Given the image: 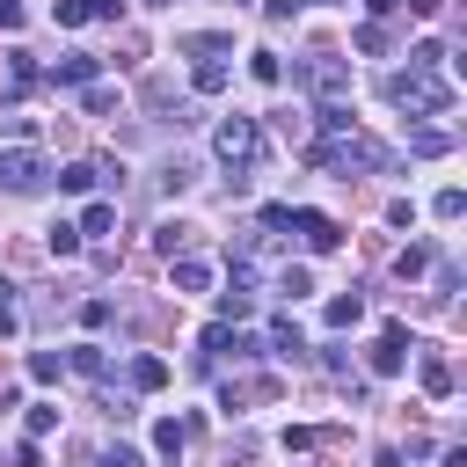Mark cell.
Returning <instances> with one entry per match:
<instances>
[{
	"label": "cell",
	"mask_w": 467,
	"mask_h": 467,
	"mask_svg": "<svg viewBox=\"0 0 467 467\" xmlns=\"http://www.w3.org/2000/svg\"><path fill=\"white\" fill-rule=\"evenodd\" d=\"M409 153H423V161H445V153H452V131H438V124H423V131L409 139Z\"/></svg>",
	"instance_id": "obj_9"
},
{
	"label": "cell",
	"mask_w": 467,
	"mask_h": 467,
	"mask_svg": "<svg viewBox=\"0 0 467 467\" xmlns=\"http://www.w3.org/2000/svg\"><path fill=\"white\" fill-rule=\"evenodd\" d=\"M358 321H365V299L358 292H336L328 299V328H358Z\"/></svg>",
	"instance_id": "obj_11"
},
{
	"label": "cell",
	"mask_w": 467,
	"mask_h": 467,
	"mask_svg": "<svg viewBox=\"0 0 467 467\" xmlns=\"http://www.w3.org/2000/svg\"><path fill=\"white\" fill-rule=\"evenodd\" d=\"M182 241H190V226H161V234H153V248H161V255H175Z\"/></svg>",
	"instance_id": "obj_29"
},
{
	"label": "cell",
	"mask_w": 467,
	"mask_h": 467,
	"mask_svg": "<svg viewBox=\"0 0 467 467\" xmlns=\"http://www.w3.org/2000/svg\"><path fill=\"white\" fill-rule=\"evenodd\" d=\"M226 88V58H197V95H219Z\"/></svg>",
	"instance_id": "obj_19"
},
{
	"label": "cell",
	"mask_w": 467,
	"mask_h": 467,
	"mask_svg": "<svg viewBox=\"0 0 467 467\" xmlns=\"http://www.w3.org/2000/svg\"><path fill=\"white\" fill-rule=\"evenodd\" d=\"M299 80H306V88H314V95H328V102H336V95H343V88H350V66H343V58H336V51H314V58H306V66H299Z\"/></svg>",
	"instance_id": "obj_4"
},
{
	"label": "cell",
	"mask_w": 467,
	"mask_h": 467,
	"mask_svg": "<svg viewBox=\"0 0 467 467\" xmlns=\"http://www.w3.org/2000/svg\"><path fill=\"white\" fill-rule=\"evenodd\" d=\"M95 66H102V58H88V51H66V58L51 66V80H73V88H88V80H95Z\"/></svg>",
	"instance_id": "obj_8"
},
{
	"label": "cell",
	"mask_w": 467,
	"mask_h": 467,
	"mask_svg": "<svg viewBox=\"0 0 467 467\" xmlns=\"http://www.w3.org/2000/svg\"><path fill=\"white\" fill-rule=\"evenodd\" d=\"M131 387H139V394L168 387V365H161V358H131Z\"/></svg>",
	"instance_id": "obj_13"
},
{
	"label": "cell",
	"mask_w": 467,
	"mask_h": 467,
	"mask_svg": "<svg viewBox=\"0 0 467 467\" xmlns=\"http://www.w3.org/2000/svg\"><path fill=\"white\" fill-rule=\"evenodd\" d=\"M146 7H175V0H146Z\"/></svg>",
	"instance_id": "obj_35"
},
{
	"label": "cell",
	"mask_w": 467,
	"mask_h": 467,
	"mask_svg": "<svg viewBox=\"0 0 467 467\" xmlns=\"http://www.w3.org/2000/svg\"><path fill=\"white\" fill-rule=\"evenodd\" d=\"M372 7V22H387V15H401V0H365Z\"/></svg>",
	"instance_id": "obj_33"
},
{
	"label": "cell",
	"mask_w": 467,
	"mask_h": 467,
	"mask_svg": "<svg viewBox=\"0 0 467 467\" xmlns=\"http://www.w3.org/2000/svg\"><path fill=\"white\" fill-rule=\"evenodd\" d=\"M36 88V66H29V51H7V95H29Z\"/></svg>",
	"instance_id": "obj_12"
},
{
	"label": "cell",
	"mask_w": 467,
	"mask_h": 467,
	"mask_svg": "<svg viewBox=\"0 0 467 467\" xmlns=\"http://www.w3.org/2000/svg\"><path fill=\"white\" fill-rule=\"evenodd\" d=\"M0 182L29 197V190H44V182H51V168H44V153H29V146H7V153H0Z\"/></svg>",
	"instance_id": "obj_3"
},
{
	"label": "cell",
	"mask_w": 467,
	"mask_h": 467,
	"mask_svg": "<svg viewBox=\"0 0 467 467\" xmlns=\"http://www.w3.org/2000/svg\"><path fill=\"white\" fill-rule=\"evenodd\" d=\"M401 7H416V15H445V0H401Z\"/></svg>",
	"instance_id": "obj_34"
},
{
	"label": "cell",
	"mask_w": 467,
	"mask_h": 467,
	"mask_svg": "<svg viewBox=\"0 0 467 467\" xmlns=\"http://www.w3.org/2000/svg\"><path fill=\"white\" fill-rule=\"evenodd\" d=\"M0 29H22V0H0Z\"/></svg>",
	"instance_id": "obj_32"
},
{
	"label": "cell",
	"mask_w": 467,
	"mask_h": 467,
	"mask_svg": "<svg viewBox=\"0 0 467 467\" xmlns=\"http://www.w3.org/2000/svg\"><path fill=\"white\" fill-rule=\"evenodd\" d=\"M270 350H285V358H299V350H306V336H299V321H277V328H270Z\"/></svg>",
	"instance_id": "obj_20"
},
{
	"label": "cell",
	"mask_w": 467,
	"mask_h": 467,
	"mask_svg": "<svg viewBox=\"0 0 467 467\" xmlns=\"http://www.w3.org/2000/svg\"><path fill=\"white\" fill-rule=\"evenodd\" d=\"M109 226H117V204H109V197L80 212V241H88V234H109Z\"/></svg>",
	"instance_id": "obj_15"
},
{
	"label": "cell",
	"mask_w": 467,
	"mask_h": 467,
	"mask_svg": "<svg viewBox=\"0 0 467 467\" xmlns=\"http://www.w3.org/2000/svg\"><path fill=\"white\" fill-rule=\"evenodd\" d=\"M431 212H438V219H460V212H467V197H460V190H438V204H431Z\"/></svg>",
	"instance_id": "obj_28"
},
{
	"label": "cell",
	"mask_w": 467,
	"mask_h": 467,
	"mask_svg": "<svg viewBox=\"0 0 467 467\" xmlns=\"http://www.w3.org/2000/svg\"><path fill=\"white\" fill-rule=\"evenodd\" d=\"M248 73H255L263 88H277V80H285V66H277V51H255V58H248Z\"/></svg>",
	"instance_id": "obj_21"
},
{
	"label": "cell",
	"mask_w": 467,
	"mask_h": 467,
	"mask_svg": "<svg viewBox=\"0 0 467 467\" xmlns=\"http://www.w3.org/2000/svg\"><path fill=\"white\" fill-rule=\"evenodd\" d=\"M175 285H182V292H204V285H212V263L182 255V263H175Z\"/></svg>",
	"instance_id": "obj_16"
},
{
	"label": "cell",
	"mask_w": 467,
	"mask_h": 467,
	"mask_svg": "<svg viewBox=\"0 0 467 467\" xmlns=\"http://www.w3.org/2000/svg\"><path fill=\"white\" fill-rule=\"evenodd\" d=\"M95 182H102V168H95V161H66V168H58V190H73V197H80V190H95Z\"/></svg>",
	"instance_id": "obj_10"
},
{
	"label": "cell",
	"mask_w": 467,
	"mask_h": 467,
	"mask_svg": "<svg viewBox=\"0 0 467 467\" xmlns=\"http://www.w3.org/2000/svg\"><path fill=\"white\" fill-rule=\"evenodd\" d=\"M358 51H387V22H365L358 29Z\"/></svg>",
	"instance_id": "obj_27"
},
{
	"label": "cell",
	"mask_w": 467,
	"mask_h": 467,
	"mask_svg": "<svg viewBox=\"0 0 467 467\" xmlns=\"http://www.w3.org/2000/svg\"><path fill=\"white\" fill-rule=\"evenodd\" d=\"M292 234L314 248V255H328V248H343V226L328 219V212H292Z\"/></svg>",
	"instance_id": "obj_5"
},
{
	"label": "cell",
	"mask_w": 467,
	"mask_h": 467,
	"mask_svg": "<svg viewBox=\"0 0 467 467\" xmlns=\"http://www.w3.org/2000/svg\"><path fill=\"white\" fill-rule=\"evenodd\" d=\"M58 372H66L58 350H36V358H29V379H58Z\"/></svg>",
	"instance_id": "obj_24"
},
{
	"label": "cell",
	"mask_w": 467,
	"mask_h": 467,
	"mask_svg": "<svg viewBox=\"0 0 467 467\" xmlns=\"http://www.w3.org/2000/svg\"><path fill=\"white\" fill-rule=\"evenodd\" d=\"M234 7H241V0H234Z\"/></svg>",
	"instance_id": "obj_36"
},
{
	"label": "cell",
	"mask_w": 467,
	"mask_h": 467,
	"mask_svg": "<svg viewBox=\"0 0 467 467\" xmlns=\"http://www.w3.org/2000/svg\"><path fill=\"white\" fill-rule=\"evenodd\" d=\"M51 255H80V226L58 219V226H51Z\"/></svg>",
	"instance_id": "obj_23"
},
{
	"label": "cell",
	"mask_w": 467,
	"mask_h": 467,
	"mask_svg": "<svg viewBox=\"0 0 467 467\" xmlns=\"http://www.w3.org/2000/svg\"><path fill=\"white\" fill-rule=\"evenodd\" d=\"M212 146H219V161L234 168V190H248V168L263 161V124H255V117H226V124L212 131Z\"/></svg>",
	"instance_id": "obj_2"
},
{
	"label": "cell",
	"mask_w": 467,
	"mask_h": 467,
	"mask_svg": "<svg viewBox=\"0 0 467 467\" xmlns=\"http://www.w3.org/2000/svg\"><path fill=\"white\" fill-rule=\"evenodd\" d=\"M277 394V379H241V387H226V409H241V401H270Z\"/></svg>",
	"instance_id": "obj_17"
},
{
	"label": "cell",
	"mask_w": 467,
	"mask_h": 467,
	"mask_svg": "<svg viewBox=\"0 0 467 467\" xmlns=\"http://www.w3.org/2000/svg\"><path fill=\"white\" fill-rule=\"evenodd\" d=\"M416 372H423V394H452V365H445L438 350H431V358H423Z\"/></svg>",
	"instance_id": "obj_14"
},
{
	"label": "cell",
	"mask_w": 467,
	"mask_h": 467,
	"mask_svg": "<svg viewBox=\"0 0 467 467\" xmlns=\"http://www.w3.org/2000/svg\"><path fill=\"white\" fill-rule=\"evenodd\" d=\"M387 102L394 109H416V117H445L452 109V88L438 80V66H409V73H387Z\"/></svg>",
	"instance_id": "obj_1"
},
{
	"label": "cell",
	"mask_w": 467,
	"mask_h": 467,
	"mask_svg": "<svg viewBox=\"0 0 467 467\" xmlns=\"http://www.w3.org/2000/svg\"><path fill=\"white\" fill-rule=\"evenodd\" d=\"M204 350H212V358H241V365H248L263 343H255V336H241V328H226V321H212V328H204Z\"/></svg>",
	"instance_id": "obj_6"
},
{
	"label": "cell",
	"mask_w": 467,
	"mask_h": 467,
	"mask_svg": "<svg viewBox=\"0 0 467 467\" xmlns=\"http://www.w3.org/2000/svg\"><path fill=\"white\" fill-rule=\"evenodd\" d=\"M66 365H73V372H88V379H95V372H102V350H95V343H73V350H66Z\"/></svg>",
	"instance_id": "obj_22"
},
{
	"label": "cell",
	"mask_w": 467,
	"mask_h": 467,
	"mask_svg": "<svg viewBox=\"0 0 467 467\" xmlns=\"http://www.w3.org/2000/svg\"><path fill=\"white\" fill-rule=\"evenodd\" d=\"M277 292H285V299H299V292H314V277H306V270H299V263H292V270H285V277H277Z\"/></svg>",
	"instance_id": "obj_26"
},
{
	"label": "cell",
	"mask_w": 467,
	"mask_h": 467,
	"mask_svg": "<svg viewBox=\"0 0 467 467\" xmlns=\"http://www.w3.org/2000/svg\"><path fill=\"white\" fill-rule=\"evenodd\" d=\"M394 270H401V277H423V270H431V248H409V255H401Z\"/></svg>",
	"instance_id": "obj_30"
},
{
	"label": "cell",
	"mask_w": 467,
	"mask_h": 467,
	"mask_svg": "<svg viewBox=\"0 0 467 467\" xmlns=\"http://www.w3.org/2000/svg\"><path fill=\"white\" fill-rule=\"evenodd\" d=\"M401 358H409V328H401V321H387V328H379V343H372V372L387 379V372H401Z\"/></svg>",
	"instance_id": "obj_7"
},
{
	"label": "cell",
	"mask_w": 467,
	"mask_h": 467,
	"mask_svg": "<svg viewBox=\"0 0 467 467\" xmlns=\"http://www.w3.org/2000/svg\"><path fill=\"white\" fill-rule=\"evenodd\" d=\"M182 438H190V423H175V416H161V423H153V445H161L168 460L182 452Z\"/></svg>",
	"instance_id": "obj_18"
},
{
	"label": "cell",
	"mask_w": 467,
	"mask_h": 467,
	"mask_svg": "<svg viewBox=\"0 0 467 467\" xmlns=\"http://www.w3.org/2000/svg\"><path fill=\"white\" fill-rule=\"evenodd\" d=\"M80 7H88L95 22H117V15H124V0H80Z\"/></svg>",
	"instance_id": "obj_31"
},
{
	"label": "cell",
	"mask_w": 467,
	"mask_h": 467,
	"mask_svg": "<svg viewBox=\"0 0 467 467\" xmlns=\"http://www.w3.org/2000/svg\"><path fill=\"white\" fill-rule=\"evenodd\" d=\"M51 22H58V29H80V22H88V7H80V0H58V7H51Z\"/></svg>",
	"instance_id": "obj_25"
}]
</instances>
